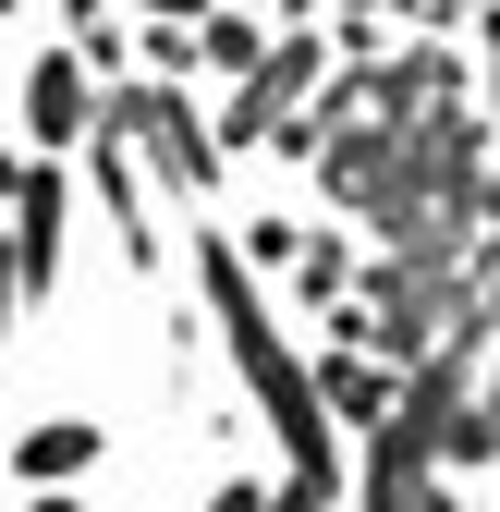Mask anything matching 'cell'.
<instances>
[{"label":"cell","instance_id":"cell-1","mask_svg":"<svg viewBox=\"0 0 500 512\" xmlns=\"http://www.w3.org/2000/svg\"><path fill=\"white\" fill-rule=\"evenodd\" d=\"M196 293H208L220 342H232V366H244V391H257V415H269V439H281V464H293L305 488H342L330 403H318V378H305V354L269 330V293H257V269H244V244H232V232L196 244Z\"/></svg>","mask_w":500,"mask_h":512},{"label":"cell","instance_id":"cell-2","mask_svg":"<svg viewBox=\"0 0 500 512\" xmlns=\"http://www.w3.org/2000/svg\"><path fill=\"white\" fill-rule=\"evenodd\" d=\"M0 208H13V293L25 305H49L61 293V244H74V159H49V147H25V159H0Z\"/></svg>","mask_w":500,"mask_h":512},{"label":"cell","instance_id":"cell-3","mask_svg":"<svg viewBox=\"0 0 500 512\" xmlns=\"http://www.w3.org/2000/svg\"><path fill=\"white\" fill-rule=\"evenodd\" d=\"M98 122H110V135L135 147V159H159L183 196H220V135L196 122V98H171V86H122Z\"/></svg>","mask_w":500,"mask_h":512},{"label":"cell","instance_id":"cell-4","mask_svg":"<svg viewBox=\"0 0 500 512\" xmlns=\"http://www.w3.org/2000/svg\"><path fill=\"white\" fill-rule=\"evenodd\" d=\"M440 378H452V366H440ZM440 378L366 427V439H379V452H366V512H452L440 488H427V452H440V415H452V403H440Z\"/></svg>","mask_w":500,"mask_h":512},{"label":"cell","instance_id":"cell-5","mask_svg":"<svg viewBox=\"0 0 500 512\" xmlns=\"http://www.w3.org/2000/svg\"><path fill=\"white\" fill-rule=\"evenodd\" d=\"M98 74H86V49H37V74H25V147H49V159H74L86 135H98Z\"/></svg>","mask_w":500,"mask_h":512},{"label":"cell","instance_id":"cell-6","mask_svg":"<svg viewBox=\"0 0 500 512\" xmlns=\"http://www.w3.org/2000/svg\"><path fill=\"white\" fill-rule=\"evenodd\" d=\"M86 171H98V208H110V232H122V256H135V269H147V256H159V232H147V183H135V147H122L110 122L86 135Z\"/></svg>","mask_w":500,"mask_h":512},{"label":"cell","instance_id":"cell-7","mask_svg":"<svg viewBox=\"0 0 500 512\" xmlns=\"http://www.w3.org/2000/svg\"><path fill=\"white\" fill-rule=\"evenodd\" d=\"M86 464H98V427H86V415L25 427V452H13V476H25V488H61V476H86Z\"/></svg>","mask_w":500,"mask_h":512},{"label":"cell","instance_id":"cell-8","mask_svg":"<svg viewBox=\"0 0 500 512\" xmlns=\"http://www.w3.org/2000/svg\"><path fill=\"white\" fill-rule=\"evenodd\" d=\"M318 378V403H330V427H379L391 415V378L379 366H354V354H330V366H305Z\"/></svg>","mask_w":500,"mask_h":512},{"label":"cell","instance_id":"cell-9","mask_svg":"<svg viewBox=\"0 0 500 512\" xmlns=\"http://www.w3.org/2000/svg\"><path fill=\"white\" fill-rule=\"evenodd\" d=\"M208 61H220V74H244V61H257V25L220 13V25H208Z\"/></svg>","mask_w":500,"mask_h":512},{"label":"cell","instance_id":"cell-10","mask_svg":"<svg viewBox=\"0 0 500 512\" xmlns=\"http://www.w3.org/2000/svg\"><path fill=\"white\" fill-rule=\"evenodd\" d=\"M330 500H342V488H305V476H281V488H269V512H330Z\"/></svg>","mask_w":500,"mask_h":512},{"label":"cell","instance_id":"cell-11","mask_svg":"<svg viewBox=\"0 0 500 512\" xmlns=\"http://www.w3.org/2000/svg\"><path fill=\"white\" fill-rule=\"evenodd\" d=\"M25 512H86V488L61 476V488H25Z\"/></svg>","mask_w":500,"mask_h":512},{"label":"cell","instance_id":"cell-12","mask_svg":"<svg viewBox=\"0 0 500 512\" xmlns=\"http://www.w3.org/2000/svg\"><path fill=\"white\" fill-rule=\"evenodd\" d=\"M208 512H269V488H257V476H232V488H220Z\"/></svg>","mask_w":500,"mask_h":512},{"label":"cell","instance_id":"cell-13","mask_svg":"<svg viewBox=\"0 0 500 512\" xmlns=\"http://www.w3.org/2000/svg\"><path fill=\"white\" fill-rule=\"evenodd\" d=\"M0 13H25V0H0Z\"/></svg>","mask_w":500,"mask_h":512}]
</instances>
